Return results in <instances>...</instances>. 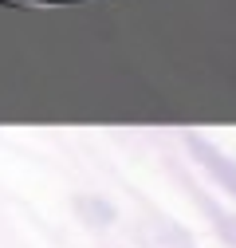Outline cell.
<instances>
[{
  "instance_id": "1",
  "label": "cell",
  "mask_w": 236,
  "mask_h": 248,
  "mask_svg": "<svg viewBox=\"0 0 236 248\" xmlns=\"http://www.w3.org/2000/svg\"><path fill=\"white\" fill-rule=\"evenodd\" d=\"M16 4H67V0H16Z\"/></svg>"
}]
</instances>
